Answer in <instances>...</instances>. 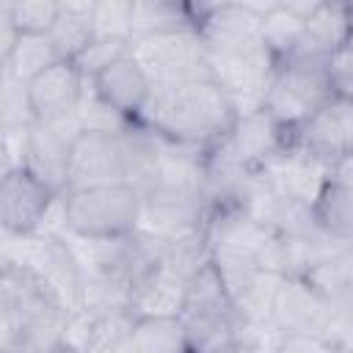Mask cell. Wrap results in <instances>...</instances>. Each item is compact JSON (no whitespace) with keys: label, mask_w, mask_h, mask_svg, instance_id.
Returning <instances> with one entry per match:
<instances>
[{"label":"cell","mask_w":353,"mask_h":353,"mask_svg":"<svg viewBox=\"0 0 353 353\" xmlns=\"http://www.w3.org/2000/svg\"><path fill=\"white\" fill-rule=\"evenodd\" d=\"M237 121V108L215 80H193L179 85H152V94L138 116V124L154 135L212 149Z\"/></svg>","instance_id":"6da1fadb"},{"label":"cell","mask_w":353,"mask_h":353,"mask_svg":"<svg viewBox=\"0 0 353 353\" xmlns=\"http://www.w3.org/2000/svg\"><path fill=\"white\" fill-rule=\"evenodd\" d=\"M63 232L80 240H119L138 232L141 193L132 185H94L61 193Z\"/></svg>","instance_id":"7a4b0ae2"},{"label":"cell","mask_w":353,"mask_h":353,"mask_svg":"<svg viewBox=\"0 0 353 353\" xmlns=\"http://www.w3.org/2000/svg\"><path fill=\"white\" fill-rule=\"evenodd\" d=\"M130 55L143 66L152 85L212 80L210 50L199 28H176L130 41Z\"/></svg>","instance_id":"3957f363"},{"label":"cell","mask_w":353,"mask_h":353,"mask_svg":"<svg viewBox=\"0 0 353 353\" xmlns=\"http://www.w3.org/2000/svg\"><path fill=\"white\" fill-rule=\"evenodd\" d=\"M331 99L334 88L328 80V63L284 61L276 66V74L262 99V110L287 132H295Z\"/></svg>","instance_id":"277c9868"},{"label":"cell","mask_w":353,"mask_h":353,"mask_svg":"<svg viewBox=\"0 0 353 353\" xmlns=\"http://www.w3.org/2000/svg\"><path fill=\"white\" fill-rule=\"evenodd\" d=\"M58 204V193H52L41 179H36L25 165L3 171L0 179V223L8 237H33L47 223V215Z\"/></svg>","instance_id":"5b68a950"},{"label":"cell","mask_w":353,"mask_h":353,"mask_svg":"<svg viewBox=\"0 0 353 353\" xmlns=\"http://www.w3.org/2000/svg\"><path fill=\"white\" fill-rule=\"evenodd\" d=\"M77 135H80V119L33 121L25 132L22 165L58 196L66 190L69 182V163Z\"/></svg>","instance_id":"8992f818"},{"label":"cell","mask_w":353,"mask_h":353,"mask_svg":"<svg viewBox=\"0 0 353 353\" xmlns=\"http://www.w3.org/2000/svg\"><path fill=\"white\" fill-rule=\"evenodd\" d=\"M88 94V80L74 61H58L28 83V99L36 121L77 119Z\"/></svg>","instance_id":"52a82bcc"},{"label":"cell","mask_w":353,"mask_h":353,"mask_svg":"<svg viewBox=\"0 0 353 353\" xmlns=\"http://www.w3.org/2000/svg\"><path fill=\"white\" fill-rule=\"evenodd\" d=\"M350 30H353V6H347V3H317L312 8V14L306 17L298 47L284 61L328 63L331 55L339 47H345Z\"/></svg>","instance_id":"ba28073f"},{"label":"cell","mask_w":353,"mask_h":353,"mask_svg":"<svg viewBox=\"0 0 353 353\" xmlns=\"http://www.w3.org/2000/svg\"><path fill=\"white\" fill-rule=\"evenodd\" d=\"M259 171L279 196H287L312 207L317 204L320 193L328 185V163L312 154H303L301 149H292V146H287L279 157H273Z\"/></svg>","instance_id":"9c48e42d"},{"label":"cell","mask_w":353,"mask_h":353,"mask_svg":"<svg viewBox=\"0 0 353 353\" xmlns=\"http://www.w3.org/2000/svg\"><path fill=\"white\" fill-rule=\"evenodd\" d=\"M325 314V298L301 276H284L273 301L270 323L281 336H317Z\"/></svg>","instance_id":"30bf717a"},{"label":"cell","mask_w":353,"mask_h":353,"mask_svg":"<svg viewBox=\"0 0 353 353\" xmlns=\"http://www.w3.org/2000/svg\"><path fill=\"white\" fill-rule=\"evenodd\" d=\"M226 149L248 168L259 171L290 146V132L276 124L262 108L237 116L232 132L223 138Z\"/></svg>","instance_id":"8fae6325"},{"label":"cell","mask_w":353,"mask_h":353,"mask_svg":"<svg viewBox=\"0 0 353 353\" xmlns=\"http://www.w3.org/2000/svg\"><path fill=\"white\" fill-rule=\"evenodd\" d=\"M88 85L102 102H108L119 113L130 116L132 121H138V116L152 94V80L132 55H124L121 61L108 66L102 74L88 80Z\"/></svg>","instance_id":"7c38bea8"},{"label":"cell","mask_w":353,"mask_h":353,"mask_svg":"<svg viewBox=\"0 0 353 353\" xmlns=\"http://www.w3.org/2000/svg\"><path fill=\"white\" fill-rule=\"evenodd\" d=\"M124 353H190V339L179 314L135 317Z\"/></svg>","instance_id":"4fadbf2b"},{"label":"cell","mask_w":353,"mask_h":353,"mask_svg":"<svg viewBox=\"0 0 353 353\" xmlns=\"http://www.w3.org/2000/svg\"><path fill=\"white\" fill-rule=\"evenodd\" d=\"M317 3H273V8L262 17V44L276 58V66L292 55V50L301 41L306 17L312 14Z\"/></svg>","instance_id":"5bb4252c"},{"label":"cell","mask_w":353,"mask_h":353,"mask_svg":"<svg viewBox=\"0 0 353 353\" xmlns=\"http://www.w3.org/2000/svg\"><path fill=\"white\" fill-rule=\"evenodd\" d=\"M97 39L94 30V0H83V3H61V17L55 22V28L50 30V41L55 47V52L61 55V61H74L91 41Z\"/></svg>","instance_id":"9a60e30c"},{"label":"cell","mask_w":353,"mask_h":353,"mask_svg":"<svg viewBox=\"0 0 353 353\" xmlns=\"http://www.w3.org/2000/svg\"><path fill=\"white\" fill-rule=\"evenodd\" d=\"M176 28H196L190 3H171V0H135V19H132V39L176 30Z\"/></svg>","instance_id":"2e32d148"},{"label":"cell","mask_w":353,"mask_h":353,"mask_svg":"<svg viewBox=\"0 0 353 353\" xmlns=\"http://www.w3.org/2000/svg\"><path fill=\"white\" fill-rule=\"evenodd\" d=\"M58 61H61V55L55 52L50 36H19L17 44L11 47V52L0 63H3V72L14 74L22 83H30L36 74H41L44 69H50Z\"/></svg>","instance_id":"e0dca14e"},{"label":"cell","mask_w":353,"mask_h":353,"mask_svg":"<svg viewBox=\"0 0 353 353\" xmlns=\"http://www.w3.org/2000/svg\"><path fill=\"white\" fill-rule=\"evenodd\" d=\"M58 17L61 3L55 0H6L0 6V19L19 36H50Z\"/></svg>","instance_id":"ac0fdd59"},{"label":"cell","mask_w":353,"mask_h":353,"mask_svg":"<svg viewBox=\"0 0 353 353\" xmlns=\"http://www.w3.org/2000/svg\"><path fill=\"white\" fill-rule=\"evenodd\" d=\"M314 215L328 234L353 245V190L350 188H339L328 182L314 204Z\"/></svg>","instance_id":"d6986e66"},{"label":"cell","mask_w":353,"mask_h":353,"mask_svg":"<svg viewBox=\"0 0 353 353\" xmlns=\"http://www.w3.org/2000/svg\"><path fill=\"white\" fill-rule=\"evenodd\" d=\"M80 132H94V135H127L138 121H132L130 116L119 113L116 108H110L108 102H102L91 85H88V94L80 105Z\"/></svg>","instance_id":"ffe728a7"},{"label":"cell","mask_w":353,"mask_h":353,"mask_svg":"<svg viewBox=\"0 0 353 353\" xmlns=\"http://www.w3.org/2000/svg\"><path fill=\"white\" fill-rule=\"evenodd\" d=\"M135 0H94V30L105 39L132 41Z\"/></svg>","instance_id":"44dd1931"},{"label":"cell","mask_w":353,"mask_h":353,"mask_svg":"<svg viewBox=\"0 0 353 353\" xmlns=\"http://www.w3.org/2000/svg\"><path fill=\"white\" fill-rule=\"evenodd\" d=\"M0 110H3V130H28L36 121L28 99V83L17 80L8 72H3Z\"/></svg>","instance_id":"7402d4cb"},{"label":"cell","mask_w":353,"mask_h":353,"mask_svg":"<svg viewBox=\"0 0 353 353\" xmlns=\"http://www.w3.org/2000/svg\"><path fill=\"white\" fill-rule=\"evenodd\" d=\"M124 55H130V41L97 36V39L74 58V63H77V69L85 74V80H94L97 74H102L108 66H113V63L121 61Z\"/></svg>","instance_id":"603a6c76"},{"label":"cell","mask_w":353,"mask_h":353,"mask_svg":"<svg viewBox=\"0 0 353 353\" xmlns=\"http://www.w3.org/2000/svg\"><path fill=\"white\" fill-rule=\"evenodd\" d=\"M328 80L334 88V97L353 99V50L339 47L328 61Z\"/></svg>","instance_id":"cb8c5ba5"},{"label":"cell","mask_w":353,"mask_h":353,"mask_svg":"<svg viewBox=\"0 0 353 353\" xmlns=\"http://www.w3.org/2000/svg\"><path fill=\"white\" fill-rule=\"evenodd\" d=\"M328 182L353 190V152L339 154V157L328 165Z\"/></svg>","instance_id":"d4e9b609"},{"label":"cell","mask_w":353,"mask_h":353,"mask_svg":"<svg viewBox=\"0 0 353 353\" xmlns=\"http://www.w3.org/2000/svg\"><path fill=\"white\" fill-rule=\"evenodd\" d=\"M339 121H342V135H345V149L353 152V99H339Z\"/></svg>","instance_id":"484cf974"}]
</instances>
